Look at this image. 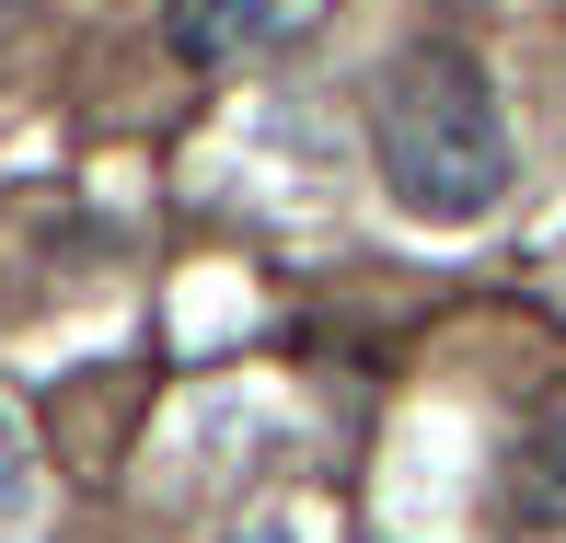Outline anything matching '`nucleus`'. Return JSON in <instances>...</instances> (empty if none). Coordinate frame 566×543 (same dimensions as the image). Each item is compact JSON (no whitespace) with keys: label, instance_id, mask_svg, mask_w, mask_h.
<instances>
[{"label":"nucleus","instance_id":"2","mask_svg":"<svg viewBox=\"0 0 566 543\" xmlns=\"http://www.w3.org/2000/svg\"><path fill=\"white\" fill-rule=\"evenodd\" d=\"M277 12H290V0H174V12H163V46L186 70H220V59H243Z\"/></svg>","mask_w":566,"mask_h":543},{"label":"nucleus","instance_id":"4","mask_svg":"<svg viewBox=\"0 0 566 543\" xmlns=\"http://www.w3.org/2000/svg\"><path fill=\"white\" fill-rule=\"evenodd\" d=\"M23 509H35V439H23V417L0 405V532H12Z\"/></svg>","mask_w":566,"mask_h":543},{"label":"nucleus","instance_id":"3","mask_svg":"<svg viewBox=\"0 0 566 543\" xmlns=\"http://www.w3.org/2000/svg\"><path fill=\"white\" fill-rule=\"evenodd\" d=\"M509 509L521 532H566V417H544L521 439V474H509Z\"/></svg>","mask_w":566,"mask_h":543},{"label":"nucleus","instance_id":"5","mask_svg":"<svg viewBox=\"0 0 566 543\" xmlns=\"http://www.w3.org/2000/svg\"><path fill=\"white\" fill-rule=\"evenodd\" d=\"M220 543H313V532H301L290 509H266V521H243V532H220Z\"/></svg>","mask_w":566,"mask_h":543},{"label":"nucleus","instance_id":"1","mask_svg":"<svg viewBox=\"0 0 566 543\" xmlns=\"http://www.w3.org/2000/svg\"><path fill=\"white\" fill-rule=\"evenodd\" d=\"M370 163L394 186V209L428 231H462L509 197L521 150H509V105L474 46H405L394 59V82L370 105Z\"/></svg>","mask_w":566,"mask_h":543}]
</instances>
